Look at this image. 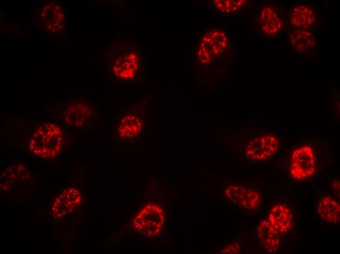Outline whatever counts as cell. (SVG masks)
I'll return each instance as SVG.
<instances>
[{"label":"cell","instance_id":"cell-1","mask_svg":"<svg viewBox=\"0 0 340 254\" xmlns=\"http://www.w3.org/2000/svg\"><path fill=\"white\" fill-rule=\"evenodd\" d=\"M64 142L60 127L48 123L38 127L33 133L29 143L30 152L42 159H52L61 152Z\"/></svg>","mask_w":340,"mask_h":254},{"label":"cell","instance_id":"cell-2","mask_svg":"<svg viewBox=\"0 0 340 254\" xmlns=\"http://www.w3.org/2000/svg\"><path fill=\"white\" fill-rule=\"evenodd\" d=\"M228 45L227 34L218 29L205 32L200 41L197 57L201 64H209L225 52Z\"/></svg>","mask_w":340,"mask_h":254},{"label":"cell","instance_id":"cell-3","mask_svg":"<svg viewBox=\"0 0 340 254\" xmlns=\"http://www.w3.org/2000/svg\"><path fill=\"white\" fill-rule=\"evenodd\" d=\"M316 170V160L313 148L303 145L295 149L292 153L290 164L292 177L302 180L313 176Z\"/></svg>","mask_w":340,"mask_h":254},{"label":"cell","instance_id":"cell-4","mask_svg":"<svg viewBox=\"0 0 340 254\" xmlns=\"http://www.w3.org/2000/svg\"><path fill=\"white\" fill-rule=\"evenodd\" d=\"M225 194L232 203L246 210H254L260 205L259 194L254 190L240 185L229 186L225 190Z\"/></svg>","mask_w":340,"mask_h":254},{"label":"cell","instance_id":"cell-5","mask_svg":"<svg viewBox=\"0 0 340 254\" xmlns=\"http://www.w3.org/2000/svg\"><path fill=\"white\" fill-rule=\"evenodd\" d=\"M81 198V194L75 189L64 190L58 195L50 208L53 218L60 219L70 214L80 203Z\"/></svg>","mask_w":340,"mask_h":254},{"label":"cell","instance_id":"cell-6","mask_svg":"<svg viewBox=\"0 0 340 254\" xmlns=\"http://www.w3.org/2000/svg\"><path fill=\"white\" fill-rule=\"evenodd\" d=\"M279 146L277 137L268 134L251 142L246 148V154L254 160H265L275 153Z\"/></svg>","mask_w":340,"mask_h":254},{"label":"cell","instance_id":"cell-7","mask_svg":"<svg viewBox=\"0 0 340 254\" xmlns=\"http://www.w3.org/2000/svg\"><path fill=\"white\" fill-rule=\"evenodd\" d=\"M267 219L280 234L288 233L293 225L292 212L284 202L276 203L271 208Z\"/></svg>","mask_w":340,"mask_h":254},{"label":"cell","instance_id":"cell-8","mask_svg":"<svg viewBox=\"0 0 340 254\" xmlns=\"http://www.w3.org/2000/svg\"><path fill=\"white\" fill-rule=\"evenodd\" d=\"M143 129V122L134 113L126 114L119 122L117 135L121 140H131L141 134Z\"/></svg>","mask_w":340,"mask_h":254},{"label":"cell","instance_id":"cell-9","mask_svg":"<svg viewBox=\"0 0 340 254\" xmlns=\"http://www.w3.org/2000/svg\"><path fill=\"white\" fill-rule=\"evenodd\" d=\"M257 233L258 239L266 252L272 254L277 251L280 245V234L267 218L259 223Z\"/></svg>","mask_w":340,"mask_h":254},{"label":"cell","instance_id":"cell-10","mask_svg":"<svg viewBox=\"0 0 340 254\" xmlns=\"http://www.w3.org/2000/svg\"><path fill=\"white\" fill-rule=\"evenodd\" d=\"M290 23L297 29L308 31L316 21L314 9L306 4H299L293 7L289 14Z\"/></svg>","mask_w":340,"mask_h":254},{"label":"cell","instance_id":"cell-11","mask_svg":"<svg viewBox=\"0 0 340 254\" xmlns=\"http://www.w3.org/2000/svg\"><path fill=\"white\" fill-rule=\"evenodd\" d=\"M259 24L261 30L268 36L278 34L282 27L279 15L276 10L271 6H265L261 10Z\"/></svg>","mask_w":340,"mask_h":254},{"label":"cell","instance_id":"cell-12","mask_svg":"<svg viewBox=\"0 0 340 254\" xmlns=\"http://www.w3.org/2000/svg\"><path fill=\"white\" fill-rule=\"evenodd\" d=\"M289 41L293 48L302 54L311 53L316 46L315 35L309 31L296 28L290 33Z\"/></svg>","mask_w":340,"mask_h":254},{"label":"cell","instance_id":"cell-13","mask_svg":"<svg viewBox=\"0 0 340 254\" xmlns=\"http://www.w3.org/2000/svg\"><path fill=\"white\" fill-rule=\"evenodd\" d=\"M318 212L320 218L325 221L332 223L340 221V204L331 196L321 198L319 202Z\"/></svg>","mask_w":340,"mask_h":254},{"label":"cell","instance_id":"cell-14","mask_svg":"<svg viewBox=\"0 0 340 254\" xmlns=\"http://www.w3.org/2000/svg\"><path fill=\"white\" fill-rule=\"evenodd\" d=\"M64 115L65 124L75 127L85 126L90 117L88 107L82 105L69 106Z\"/></svg>","mask_w":340,"mask_h":254},{"label":"cell","instance_id":"cell-15","mask_svg":"<svg viewBox=\"0 0 340 254\" xmlns=\"http://www.w3.org/2000/svg\"><path fill=\"white\" fill-rule=\"evenodd\" d=\"M213 1L216 8L225 14H233L238 11L245 3L243 0H216Z\"/></svg>","mask_w":340,"mask_h":254},{"label":"cell","instance_id":"cell-16","mask_svg":"<svg viewBox=\"0 0 340 254\" xmlns=\"http://www.w3.org/2000/svg\"><path fill=\"white\" fill-rule=\"evenodd\" d=\"M240 248L238 244H232L221 251L220 254H239Z\"/></svg>","mask_w":340,"mask_h":254},{"label":"cell","instance_id":"cell-17","mask_svg":"<svg viewBox=\"0 0 340 254\" xmlns=\"http://www.w3.org/2000/svg\"><path fill=\"white\" fill-rule=\"evenodd\" d=\"M333 187L335 191L339 192L340 191V182L339 181L336 180L334 182L333 184Z\"/></svg>","mask_w":340,"mask_h":254}]
</instances>
